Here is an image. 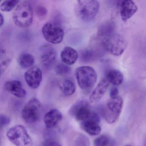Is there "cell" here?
<instances>
[{"label":"cell","mask_w":146,"mask_h":146,"mask_svg":"<svg viewBox=\"0 0 146 146\" xmlns=\"http://www.w3.org/2000/svg\"><path fill=\"white\" fill-rule=\"evenodd\" d=\"M125 146H132V145H130V144H128V145H125Z\"/></svg>","instance_id":"obj_33"},{"label":"cell","mask_w":146,"mask_h":146,"mask_svg":"<svg viewBox=\"0 0 146 146\" xmlns=\"http://www.w3.org/2000/svg\"><path fill=\"white\" fill-rule=\"evenodd\" d=\"M101 52L100 49L87 48L82 50L80 53V58L84 63H90L95 61L101 56Z\"/></svg>","instance_id":"obj_17"},{"label":"cell","mask_w":146,"mask_h":146,"mask_svg":"<svg viewBox=\"0 0 146 146\" xmlns=\"http://www.w3.org/2000/svg\"><path fill=\"white\" fill-rule=\"evenodd\" d=\"M115 26L114 23L108 22L102 24L99 27L98 31V36L101 40L109 37L115 33Z\"/></svg>","instance_id":"obj_19"},{"label":"cell","mask_w":146,"mask_h":146,"mask_svg":"<svg viewBox=\"0 0 146 146\" xmlns=\"http://www.w3.org/2000/svg\"><path fill=\"white\" fill-rule=\"evenodd\" d=\"M106 78L110 83L115 86H119L123 83L124 76L122 72L116 69L109 70L106 74Z\"/></svg>","instance_id":"obj_20"},{"label":"cell","mask_w":146,"mask_h":146,"mask_svg":"<svg viewBox=\"0 0 146 146\" xmlns=\"http://www.w3.org/2000/svg\"><path fill=\"white\" fill-rule=\"evenodd\" d=\"M25 82L29 87L33 89L37 88L40 84L42 78L41 70L37 66H33L25 74Z\"/></svg>","instance_id":"obj_11"},{"label":"cell","mask_w":146,"mask_h":146,"mask_svg":"<svg viewBox=\"0 0 146 146\" xmlns=\"http://www.w3.org/2000/svg\"><path fill=\"white\" fill-rule=\"evenodd\" d=\"M75 75L78 84L82 90L91 89L95 85L97 81V73L91 66L78 67L75 72Z\"/></svg>","instance_id":"obj_3"},{"label":"cell","mask_w":146,"mask_h":146,"mask_svg":"<svg viewBox=\"0 0 146 146\" xmlns=\"http://www.w3.org/2000/svg\"><path fill=\"white\" fill-rule=\"evenodd\" d=\"M81 127L87 134L91 136L97 135L101 131V128L99 123L91 120L82 122Z\"/></svg>","instance_id":"obj_18"},{"label":"cell","mask_w":146,"mask_h":146,"mask_svg":"<svg viewBox=\"0 0 146 146\" xmlns=\"http://www.w3.org/2000/svg\"><path fill=\"white\" fill-rule=\"evenodd\" d=\"M11 119L8 116L4 114L0 116V125L1 128L6 127L11 123Z\"/></svg>","instance_id":"obj_29"},{"label":"cell","mask_w":146,"mask_h":146,"mask_svg":"<svg viewBox=\"0 0 146 146\" xmlns=\"http://www.w3.org/2000/svg\"><path fill=\"white\" fill-rule=\"evenodd\" d=\"M36 14L38 18L40 19H44L47 14L46 8L42 5H38L35 10Z\"/></svg>","instance_id":"obj_28"},{"label":"cell","mask_w":146,"mask_h":146,"mask_svg":"<svg viewBox=\"0 0 146 146\" xmlns=\"http://www.w3.org/2000/svg\"><path fill=\"white\" fill-rule=\"evenodd\" d=\"M119 90L117 88L113 87L111 89L110 92V96L111 99H114L118 96Z\"/></svg>","instance_id":"obj_31"},{"label":"cell","mask_w":146,"mask_h":146,"mask_svg":"<svg viewBox=\"0 0 146 146\" xmlns=\"http://www.w3.org/2000/svg\"><path fill=\"white\" fill-rule=\"evenodd\" d=\"M62 113L57 109H52L48 111L44 116L43 121L47 129L53 128L62 120Z\"/></svg>","instance_id":"obj_15"},{"label":"cell","mask_w":146,"mask_h":146,"mask_svg":"<svg viewBox=\"0 0 146 146\" xmlns=\"http://www.w3.org/2000/svg\"><path fill=\"white\" fill-rule=\"evenodd\" d=\"M138 7L136 4L131 0H124L121 2L120 6V15L124 22L132 17L137 12Z\"/></svg>","instance_id":"obj_12"},{"label":"cell","mask_w":146,"mask_h":146,"mask_svg":"<svg viewBox=\"0 0 146 146\" xmlns=\"http://www.w3.org/2000/svg\"><path fill=\"white\" fill-rule=\"evenodd\" d=\"M13 19L15 24L21 28L29 27L33 22V11L30 4L23 1L18 5L13 14Z\"/></svg>","instance_id":"obj_2"},{"label":"cell","mask_w":146,"mask_h":146,"mask_svg":"<svg viewBox=\"0 0 146 146\" xmlns=\"http://www.w3.org/2000/svg\"><path fill=\"white\" fill-rule=\"evenodd\" d=\"M7 137L16 146H32L33 141L25 127L17 125L10 128L6 133Z\"/></svg>","instance_id":"obj_4"},{"label":"cell","mask_w":146,"mask_h":146,"mask_svg":"<svg viewBox=\"0 0 146 146\" xmlns=\"http://www.w3.org/2000/svg\"><path fill=\"white\" fill-rule=\"evenodd\" d=\"M42 146H62V145L57 141L48 139L42 143Z\"/></svg>","instance_id":"obj_30"},{"label":"cell","mask_w":146,"mask_h":146,"mask_svg":"<svg viewBox=\"0 0 146 146\" xmlns=\"http://www.w3.org/2000/svg\"><path fill=\"white\" fill-rule=\"evenodd\" d=\"M41 104L38 99L32 98L25 106L22 110V117L28 123H34L40 117Z\"/></svg>","instance_id":"obj_7"},{"label":"cell","mask_w":146,"mask_h":146,"mask_svg":"<svg viewBox=\"0 0 146 146\" xmlns=\"http://www.w3.org/2000/svg\"><path fill=\"white\" fill-rule=\"evenodd\" d=\"M42 31L45 40L51 44L61 43L64 39V30L60 27L50 23L43 25Z\"/></svg>","instance_id":"obj_9"},{"label":"cell","mask_w":146,"mask_h":146,"mask_svg":"<svg viewBox=\"0 0 146 146\" xmlns=\"http://www.w3.org/2000/svg\"><path fill=\"white\" fill-rule=\"evenodd\" d=\"M90 142L88 137L82 134H79L73 138L72 146H90Z\"/></svg>","instance_id":"obj_25"},{"label":"cell","mask_w":146,"mask_h":146,"mask_svg":"<svg viewBox=\"0 0 146 146\" xmlns=\"http://www.w3.org/2000/svg\"><path fill=\"white\" fill-rule=\"evenodd\" d=\"M57 59L55 49L50 45H44L40 49V60L43 67L50 69L52 67Z\"/></svg>","instance_id":"obj_10"},{"label":"cell","mask_w":146,"mask_h":146,"mask_svg":"<svg viewBox=\"0 0 146 146\" xmlns=\"http://www.w3.org/2000/svg\"><path fill=\"white\" fill-rule=\"evenodd\" d=\"M4 23H5V19H4V16L1 13V23H0L1 27L4 25Z\"/></svg>","instance_id":"obj_32"},{"label":"cell","mask_w":146,"mask_h":146,"mask_svg":"<svg viewBox=\"0 0 146 146\" xmlns=\"http://www.w3.org/2000/svg\"><path fill=\"white\" fill-rule=\"evenodd\" d=\"M19 64L22 68L27 69L31 67L35 62V58L31 54L23 53L20 54L18 59Z\"/></svg>","instance_id":"obj_23"},{"label":"cell","mask_w":146,"mask_h":146,"mask_svg":"<svg viewBox=\"0 0 146 146\" xmlns=\"http://www.w3.org/2000/svg\"><path fill=\"white\" fill-rule=\"evenodd\" d=\"M12 54L11 52L3 49L1 52L0 64H1V73H4L7 69L12 59Z\"/></svg>","instance_id":"obj_22"},{"label":"cell","mask_w":146,"mask_h":146,"mask_svg":"<svg viewBox=\"0 0 146 146\" xmlns=\"http://www.w3.org/2000/svg\"><path fill=\"white\" fill-rule=\"evenodd\" d=\"M109 84L105 77L100 81L90 95V101L91 103H96L102 99L107 90Z\"/></svg>","instance_id":"obj_14"},{"label":"cell","mask_w":146,"mask_h":146,"mask_svg":"<svg viewBox=\"0 0 146 146\" xmlns=\"http://www.w3.org/2000/svg\"><path fill=\"white\" fill-rule=\"evenodd\" d=\"M70 67L64 63H60L56 66L55 72L59 76H64L68 75L71 72Z\"/></svg>","instance_id":"obj_27"},{"label":"cell","mask_w":146,"mask_h":146,"mask_svg":"<svg viewBox=\"0 0 146 146\" xmlns=\"http://www.w3.org/2000/svg\"><path fill=\"white\" fill-rule=\"evenodd\" d=\"M59 88L63 94L65 96H70L75 93L76 86L70 79L66 78L60 82Z\"/></svg>","instance_id":"obj_21"},{"label":"cell","mask_w":146,"mask_h":146,"mask_svg":"<svg viewBox=\"0 0 146 146\" xmlns=\"http://www.w3.org/2000/svg\"><path fill=\"white\" fill-rule=\"evenodd\" d=\"M94 146H116L114 140L109 136L102 135L95 139L94 142Z\"/></svg>","instance_id":"obj_24"},{"label":"cell","mask_w":146,"mask_h":146,"mask_svg":"<svg viewBox=\"0 0 146 146\" xmlns=\"http://www.w3.org/2000/svg\"><path fill=\"white\" fill-rule=\"evenodd\" d=\"M101 42L105 50L115 56L122 55L128 46V43L125 39L116 33L102 40Z\"/></svg>","instance_id":"obj_5"},{"label":"cell","mask_w":146,"mask_h":146,"mask_svg":"<svg viewBox=\"0 0 146 146\" xmlns=\"http://www.w3.org/2000/svg\"><path fill=\"white\" fill-rule=\"evenodd\" d=\"M92 112L89 103L85 100H82L72 106L69 113L78 121L83 122L89 119Z\"/></svg>","instance_id":"obj_8"},{"label":"cell","mask_w":146,"mask_h":146,"mask_svg":"<svg viewBox=\"0 0 146 146\" xmlns=\"http://www.w3.org/2000/svg\"><path fill=\"white\" fill-rule=\"evenodd\" d=\"M123 106V99L118 96L111 99L107 103L105 112L106 121L110 124L114 123L119 118Z\"/></svg>","instance_id":"obj_6"},{"label":"cell","mask_w":146,"mask_h":146,"mask_svg":"<svg viewBox=\"0 0 146 146\" xmlns=\"http://www.w3.org/2000/svg\"><path fill=\"white\" fill-rule=\"evenodd\" d=\"M77 52L70 46L65 47L61 51L60 58L64 64L70 66L74 64L78 58Z\"/></svg>","instance_id":"obj_16"},{"label":"cell","mask_w":146,"mask_h":146,"mask_svg":"<svg viewBox=\"0 0 146 146\" xmlns=\"http://www.w3.org/2000/svg\"><path fill=\"white\" fill-rule=\"evenodd\" d=\"M4 88L10 94L19 98L26 96V92L23 88L22 83L18 80H11L5 83Z\"/></svg>","instance_id":"obj_13"},{"label":"cell","mask_w":146,"mask_h":146,"mask_svg":"<svg viewBox=\"0 0 146 146\" xmlns=\"http://www.w3.org/2000/svg\"><path fill=\"white\" fill-rule=\"evenodd\" d=\"M100 8V3L96 0L78 1L75 7V13L80 20L90 22L95 18Z\"/></svg>","instance_id":"obj_1"},{"label":"cell","mask_w":146,"mask_h":146,"mask_svg":"<svg viewBox=\"0 0 146 146\" xmlns=\"http://www.w3.org/2000/svg\"><path fill=\"white\" fill-rule=\"evenodd\" d=\"M20 1L19 0H7L1 3L0 9L2 11L10 12L12 11L19 4Z\"/></svg>","instance_id":"obj_26"}]
</instances>
